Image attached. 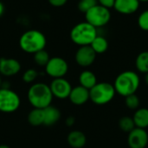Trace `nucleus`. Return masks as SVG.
I'll return each instance as SVG.
<instances>
[{"instance_id": "nucleus-1", "label": "nucleus", "mask_w": 148, "mask_h": 148, "mask_svg": "<svg viewBox=\"0 0 148 148\" xmlns=\"http://www.w3.org/2000/svg\"><path fill=\"white\" fill-rule=\"evenodd\" d=\"M47 39L44 34L36 29H29L22 34L19 46L22 50L29 54H35L45 49Z\"/></svg>"}, {"instance_id": "nucleus-2", "label": "nucleus", "mask_w": 148, "mask_h": 148, "mask_svg": "<svg viewBox=\"0 0 148 148\" xmlns=\"http://www.w3.org/2000/svg\"><path fill=\"white\" fill-rule=\"evenodd\" d=\"M53 95L49 86L45 83L38 82L32 85L28 92V99L34 108L44 109L50 106Z\"/></svg>"}, {"instance_id": "nucleus-3", "label": "nucleus", "mask_w": 148, "mask_h": 148, "mask_svg": "<svg viewBox=\"0 0 148 148\" xmlns=\"http://www.w3.org/2000/svg\"><path fill=\"white\" fill-rule=\"evenodd\" d=\"M140 86V77L134 71H124L115 79L114 89L120 95L127 97L135 94Z\"/></svg>"}, {"instance_id": "nucleus-4", "label": "nucleus", "mask_w": 148, "mask_h": 148, "mask_svg": "<svg viewBox=\"0 0 148 148\" xmlns=\"http://www.w3.org/2000/svg\"><path fill=\"white\" fill-rule=\"evenodd\" d=\"M96 36L97 29L88 22L77 23L70 31L71 41L80 47L90 45Z\"/></svg>"}, {"instance_id": "nucleus-5", "label": "nucleus", "mask_w": 148, "mask_h": 148, "mask_svg": "<svg viewBox=\"0 0 148 148\" xmlns=\"http://www.w3.org/2000/svg\"><path fill=\"white\" fill-rule=\"evenodd\" d=\"M115 93L112 84L108 82L96 83L89 90V99L97 105H104L113 100Z\"/></svg>"}, {"instance_id": "nucleus-6", "label": "nucleus", "mask_w": 148, "mask_h": 148, "mask_svg": "<svg viewBox=\"0 0 148 148\" xmlns=\"http://www.w3.org/2000/svg\"><path fill=\"white\" fill-rule=\"evenodd\" d=\"M85 18L86 22L97 29L99 27L105 26L109 23L111 19V13L108 9L97 4L85 13Z\"/></svg>"}, {"instance_id": "nucleus-7", "label": "nucleus", "mask_w": 148, "mask_h": 148, "mask_svg": "<svg viewBox=\"0 0 148 148\" xmlns=\"http://www.w3.org/2000/svg\"><path fill=\"white\" fill-rule=\"evenodd\" d=\"M20 98L18 95L9 89L0 88V111L3 113H12L18 109Z\"/></svg>"}, {"instance_id": "nucleus-8", "label": "nucleus", "mask_w": 148, "mask_h": 148, "mask_svg": "<svg viewBox=\"0 0 148 148\" xmlns=\"http://www.w3.org/2000/svg\"><path fill=\"white\" fill-rule=\"evenodd\" d=\"M69 70L67 62L61 57H52L45 66L46 73L53 78L63 77Z\"/></svg>"}, {"instance_id": "nucleus-9", "label": "nucleus", "mask_w": 148, "mask_h": 148, "mask_svg": "<svg viewBox=\"0 0 148 148\" xmlns=\"http://www.w3.org/2000/svg\"><path fill=\"white\" fill-rule=\"evenodd\" d=\"M49 88L53 96H56L58 99L68 98L72 90L70 83L63 77L54 79Z\"/></svg>"}, {"instance_id": "nucleus-10", "label": "nucleus", "mask_w": 148, "mask_h": 148, "mask_svg": "<svg viewBox=\"0 0 148 148\" xmlns=\"http://www.w3.org/2000/svg\"><path fill=\"white\" fill-rule=\"evenodd\" d=\"M96 58V53L90 45L81 46L75 53V62L81 67H88L94 63Z\"/></svg>"}, {"instance_id": "nucleus-11", "label": "nucleus", "mask_w": 148, "mask_h": 148, "mask_svg": "<svg viewBox=\"0 0 148 148\" xmlns=\"http://www.w3.org/2000/svg\"><path fill=\"white\" fill-rule=\"evenodd\" d=\"M127 142L130 148H145L148 143L147 131L142 128L135 127L129 133Z\"/></svg>"}, {"instance_id": "nucleus-12", "label": "nucleus", "mask_w": 148, "mask_h": 148, "mask_svg": "<svg viewBox=\"0 0 148 148\" xmlns=\"http://www.w3.org/2000/svg\"><path fill=\"white\" fill-rule=\"evenodd\" d=\"M21 69L20 62L14 58H0V74L4 76L16 75Z\"/></svg>"}, {"instance_id": "nucleus-13", "label": "nucleus", "mask_w": 148, "mask_h": 148, "mask_svg": "<svg viewBox=\"0 0 148 148\" xmlns=\"http://www.w3.org/2000/svg\"><path fill=\"white\" fill-rule=\"evenodd\" d=\"M140 7L139 0H115L114 8L123 15H131L135 13Z\"/></svg>"}, {"instance_id": "nucleus-14", "label": "nucleus", "mask_w": 148, "mask_h": 148, "mask_svg": "<svg viewBox=\"0 0 148 148\" xmlns=\"http://www.w3.org/2000/svg\"><path fill=\"white\" fill-rule=\"evenodd\" d=\"M69 97L75 105H82L89 100V90L82 86H77L72 88Z\"/></svg>"}, {"instance_id": "nucleus-15", "label": "nucleus", "mask_w": 148, "mask_h": 148, "mask_svg": "<svg viewBox=\"0 0 148 148\" xmlns=\"http://www.w3.org/2000/svg\"><path fill=\"white\" fill-rule=\"evenodd\" d=\"M43 114H44L43 125L45 126H49V127L53 126L56 123H57L61 118V113L59 109L51 105L43 109Z\"/></svg>"}, {"instance_id": "nucleus-16", "label": "nucleus", "mask_w": 148, "mask_h": 148, "mask_svg": "<svg viewBox=\"0 0 148 148\" xmlns=\"http://www.w3.org/2000/svg\"><path fill=\"white\" fill-rule=\"evenodd\" d=\"M67 140L71 147L82 148L87 142V138L81 131H72L69 134Z\"/></svg>"}, {"instance_id": "nucleus-17", "label": "nucleus", "mask_w": 148, "mask_h": 148, "mask_svg": "<svg viewBox=\"0 0 148 148\" xmlns=\"http://www.w3.org/2000/svg\"><path fill=\"white\" fill-rule=\"evenodd\" d=\"M79 82L81 86L90 90L97 83V79L93 72L89 70H85L81 73L79 76Z\"/></svg>"}, {"instance_id": "nucleus-18", "label": "nucleus", "mask_w": 148, "mask_h": 148, "mask_svg": "<svg viewBox=\"0 0 148 148\" xmlns=\"http://www.w3.org/2000/svg\"><path fill=\"white\" fill-rule=\"evenodd\" d=\"M134 125L136 127L145 129L148 127V109L147 108H140L138 109L134 117H133Z\"/></svg>"}, {"instance_id": "nucleus-19", "label": "nucleus", "mask_w": 148, "mask_h": 148, "mask_svg": "<svg viewBox=\"0 0 148 148\" xmlns=\"http://www.w3.org/2000/svg\"><path fill=\"white\" fill-rule=\"evenodd\" d=\"M90 47L96 53V55L97 54H102V53H105L108 50V42L104 36L97 35V36L91 42Z\"/></svg>"}, {"instance_id": "nucleus-20", "label": "nucleus", "mask_w": 148, "mask_h": 148, "mask_svg": "<svg viewBox=\"0 0 148 148\" xmlns=\"http://www.w3.org/2000/svg\"><path fill=\"white\" fill-rule=\"evenodd\" d=\"M44 121V114L43 109L40 108H34L31 110L28 115V121L31 126L38 127L41 125H43Z\"/></svg>"}, {"instance_id": "nucleus-21", "label": "nucleus", "mask_w": 148, "mask_h": 148, "mask_svg": "<svg viewBox=\"0 0 148 148\" xmlns=\"http://www.w3.org/2000/svg\"><path fill=\"white\" fill-rule=\"evenodd\" d=\"M135 65L140 72L145 74L148 73V51H143L138 55Z\"/></svg>"}, {"instance_id": "nucleus-22", "label": "nucleus", "mask_w": 148, "mask_h": 148, "mask_svg": "<svg viewBox=\"0 0 148 148\" xmlns=\"http://www.w3.org/2000/svg\"><path fill=\"white\" fill-rule=\"evenodd\" d=\"M50 57L45 49H42L34 54V61L38 66H46Z\"/></svg>"}, {"instance_id": "nucleus-23", "label": "nucleus", "mask_w": 148, "mask_h": 148, "mask_svg": "<svg viewBox=\"0 0 148 148\" xmlns=\"http://www.w3.org/2000/svg\"><path fill=\"white\" fill-rule=\"evenodd\" d=\"M119 127L122 131L127 132V133H130L132 130H134L136 127L133 118H130L127 116H125V117H122L120 119Z\"/></svg>"}, {"instance_id": "nucleus-24", "label": "nucleus", "mask_w": 148, "mask_h": 148, "mask_svg": "<svg viewBox=\"0 0 148 148\" xmlns=\"http://www.w3.org/2000/svg\"><path fill=\"white\" fill-rule=\"evenodd\" d=\"M98 4V0H80L78 3V9L81 12L86 13L91 8Z\"/></svg>"}, {"instance_id": "nucleus-25", "label": "nucleus", "mask_w": 148, "mask_h": 148, "mask_svg": "<svg viewBox=\"0 0 148 148\" xmlns=\"http://www.w3.org/2000/svg\"><path fill=\"white\" fill-rule=\"evenodd\" d=\"M125 103L128 108L137 109L140 106V99L135 94H133V95H130L126 97Z\"/></svg>"}, {"instance_id": "nucleus-26", "label": "nucleus", "mask_w": 148, "mask_h": 148, "mask_svg": "<svg viewBox=\"0 0 148 148\" xmlns=\"http://www.w3.org/2000/svg\"><path fill=\"white\" fill-rule=\"evenodd\" d=\"M139 27L145 31H148V10H144L138 18Z\"/></svg>"}, {"instance_id": "nucleus-27", "label": "nucleus", "mask_w": 148, "mask_h": 148, "mask_svg": "<svg viewBox=\"0 0 148 148\" xmlns=\"http://www.w3.org/2000/svg\"><path fill=\"white\" fill-rule=\"evenodd\" d=\"M38 76V73L36 72V70L33 69H27L23 75V80L26 82V83H30L33 82Z\"/></svg>"}, {"instance_id": "nucleus-28", "label": "nucleus", "mask_w": 148, "mask_h": 148, "mask_svg": "<svg viewBox=\"0 0 148 148\" xmlns=\"http://www.w3.org/2000/svg\"><path fill=\"white\" fill-rule=\"evenodd\" d=\"M115 0H98V4L110 10L111 8H114Z\"/></svg>"}, {"instance_id": "nucleus-29", "label": "nucleus", "mask_w": 148, "mask_h": 148, "mask_svg": "<svg viewBox=\"0 0 148 148\" xmlns=\"http://www.w3.org/2000/svg\"><path fill=\"white\" fill-rule=\"evenodd\" d=\"M48 2L53 7H62L66 4L68 0H48Z\"/></svg>"}, {"instance_id": "nucleus-30", "label": "nucleus", "mask_w": 148, "mask_h": 148, "mask_svg": "<svg viewBox=\"0 0 148 148\" xmlns=\"http://www.w3.org/2000/svg\"><path fill=\"white\" fill-rule=\"evenodd\" d=\"M66 124H67V126H69V127L73 126L75 124V118L72 117V116L68 117L67 120H66Z\"/></svg>"}, {"instance_id": "nucleus-31", "label": "nucleus", "mask_w": 148, "mask_h": 148, "mask_svg": "<svg viewBox=\"0 0 148 148\" xmlns=\"http://www.w3.org/2000/svg\"><path fill=\"white\" fill-rule=\"evenodd\" d=\"M3 12H4V6H3V3L0 1V16H3Z\"/></svg>"}, {"instance_id": "nucleus-32", "label": "nucleus", "mask_w": 148, "mask_h": 148, "mask_svg": "<svg viewBox=\"0 0 148 148\" xmlns=\"http://www.w3.org/2000/svg\"><path fill=\"white\" fill-rule=\"evenodd\" d=\"M145 81H146V83L148 85V73L146 74V77H145Z\"/></svg>"}, {"instance_id": "nucleus-33", "label": "nucleus", "mask_w": 148, "mask_h": 148, "mask_svg": "<svg viewBox=\"0 0 148 148\" xmlns=\"http://www.w3.org/2000/svg\"><path fill=\"white\" fill-rule=\"evenodd\" d=\"M0 148H10V147L6 146V145H1L0 146Z\"/></svg>"}, {"instance_id": "nucleus-34", "label": "nucleus", "mask_w": 148, "mask_h": 148, "mask_svg": "<svg viewBox=\"0 0 148 148\" xmlns=\"http://www.w3.org/2000/svg\"><path fill=\"white\" fill-rule=\"evenodd\" d=\"M139 2L140 3V2H142V3H147L148 2V0H139Z\"/></svg>"}, {"instance_id": "nucleus-35", "label": "nucleus", "mask_w": 148, "mask_h": 148, "mask_svg": "<svg viewBox=\"0 0 148 148\" xmlns=\"http://www.w3.org/2000/svg\"><path fill=\"white\" fill-rule=\"evenodd\" d=\"M1 86H2V79L0 77V88H1Z\"/></svg>"}]
</instances>
